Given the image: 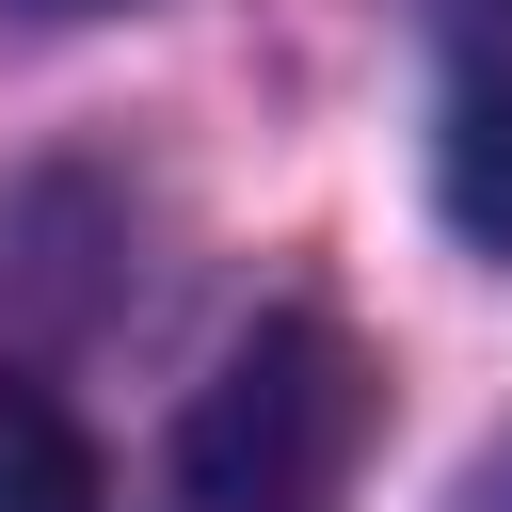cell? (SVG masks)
I'll use <instances>...</instances> for the list:
<instances>
[{
    "mask_svg": "<svg viewBox=\"0 0 512 512\" xmlns=\"http://www.w3.org/2000/svg\"><path fill=\"white\" fill-rule=\"evenodd\" d=\"M368 352H352V320H320V304H272L208 384H192V432H176V464H192V496L208 512H336L352 496V464H368Z\"/></svg>",
    "mask_w": 512,
    "mask_h": 512,
    "instance_id": "6da1fadb",
    "label": "cell"
},
{
    "mask_svg": "<svg viewBox=\"0 0 512 512\" xmlns=\"http://www.w3.org/2000/svg\"><path fill=\"white\" fill-rule=\"evenodd\" d=\"M432 192L480 256H512V0H432Z\"/></svg>",
    "mask_w": 512,
    "mask_h": 512,
    "instance_id": "7a4b0ae2",
    "label": "cell"
},
{
    "mask_svg": "<svg viewBox=\"0 0 512 512\" xmlns=\"http://www.w3.org/2000/svg\"><path fill=\"white\" fill-rule=\"evenodd\" d=\"M0 512H96V448L48 384H0Z\"/></svg>",
    "mask_w": 512,
    "mask_h": 512,
    "instance_id": "3957f363",
    "label": "cell"
},
{
    "mask_svg": "<svg viewBox=\"0 0 512 512\" xmlns=\"http://www.w3.org/2000/svg\"><path fill=\"white\" fill-rule=\"evenodd\" d=\"M48 16H112V0H48Z\"/></svg>",
    "mask_w": 512,
    "mask_h": 512,
    "instance_id": "277c9868",
    "label": "cell"
}]
</instances>
